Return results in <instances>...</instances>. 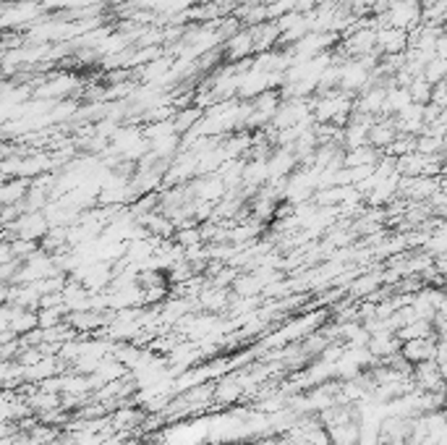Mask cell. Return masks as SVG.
<instances>
[{"instance_id":"1","label":"cell","mask_w":447,"mask_h":445,"mask_svg":"<svg viewBox=\"0 0 447 445\" xmlns=\"http://www.w3.org/2000/svg\"><path fill=\"white\" fill-rule=\"evenodd\" d=\"M384 21H387L392 29L411 32L416 24H421V3H419V0H392Z\"/></svg>"},{"instance_id":"2","label":"cell","mask_w":447,"mask_h":445,"mask_svg":"<svg viewBox=\"0 0 447 445\" xmlns=\"http://www.w3.org/2000/svg\"><path fill=\"white\" fill-rule=\"evenodd\" d=\"M437 340H442V338L426 335V338L403 340V346H400V356H403L406 362H411V365H421V362H431V356H434V346H437Z\"/></svg>"},{"instance_id":"3","label":"cell","mask_w":447,"mask_h":445,"mask_svg":"<svg viewBox=\"0 0 447 445\" xmlns=\"http://www.w3.org/2000/svg\"><path fill=\"white\" fill-rule=\"evenodd\" d=\"M222 56L228 58V61H246V58H252L254 53V37L249 29H244V32H236L230 34L228 40H225V45H222Z\"/></svg>"},{"instance_id":"4","label":"cell","mask_w":447,"mask_h":445,"mask_svg":"<svg viewBox=\"0 0 447 445\" xmlns=\"http://www.w3.org/2000/svg\"><path fill=\"white\" fill-rule=\"evenodd\" d=\"M53 375H58V362L55 359H50V356H42L37 365L24 367V377L32 382H45V380H50Z\"/></svg>"},{"instance_id":"5","label":"cell","mask_w":447,"mask_h":445,"mask_svg":"<svg viewBox=\"0 0 447 445\" xmlns=\"http://www.w3.org/2000/svg\"><path fill=\"white\" fill-rule=\"evenodd\" d=\"M11 435V424L6 419H0V440H3V437H9Z\"/></svg>"},{"instance_id":"6","label":"cell","mask_w":447,"mask_h":445,"mask_svg":"<svg viewBox=\"0 0 447 445\" xmlns=\"http://www.w3.org/2000/svg\"><path fill=\"white\" fill-rule=\"evenodd\" d=\"M181 32H183V26H178V29H176V37H178ZM171 37H173V32H168V34H165V40H171Z\"/></svg>"}]
</instances>
